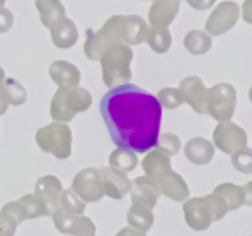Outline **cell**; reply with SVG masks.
<instances>
[{"instance_id": "1", "label": "cell", "mask_w": 252, "mask_h": 236, "mask_svg": "<svg viewBox=\"0 0 252 236\" xmlns=\"http://www.w3.org/2000/svg\"><path fill=\"white\" fill-rule=\"evenodd\" d=\"M100 111L118 148L138 154L155 148L162 107L154 95L134 84L116 86L102 96Z\"/></svg>"}, {"instance_id": "2", "label": "cell", "mask_w": 252, "mask_h": 236, "mask_svg": "<svg viewBox=\"0 0 252 236\" xmlns=\"http://www.w3.org/2000/svg\"><path fill=\"white\" fill-rule=\"evenodd\" d=\"M148 29L147 22L138 15H113L97 32H88L84 43L85 56L91 60H98L112 44H140L145 41Z\"/></svg>"}, {"instance_id": "3", "label": "cell", "mask_w": 252, "mask_h": 236, "mask_svg": "<svg viewBox=\"0 0 252 236\" xmlns=\"http://www.w3.org/2000/svg\"><path fill=\"white\" fill-rule=\"evenodd\" d=\"M187 225L196 231L209 229L212 223L219 221L229 211L228 204L216 193L187 199L182 206Z\"/></svg>"}, {"instance_id": "4", "label": "cell", "mask_w": 252, "mask_h": 236, "mask_svg": "<svg viewBox=\"0 0 252 236\" xmlns=\"http://www.w3.org/2000/svg\"><path fill=\"white\" fill-rule=\"evenodd\" d=\"M98 60H101L103 83L110 88L128 84L132 79L130 63L133 60V51L128 44H112Z\"/></svg>"}, {"instance_id": "5", "label": "cell", "mask_w": 252, "mask_h": 236, "mask_svg": "<svg viewBox=\"0 0 252 236\" xmlns=\"http://www.w3.org/2000/svg\"><path fill=\"white\" fill-rule=\"evenodd\" d=\"M93 103V96L79 86L59 88L51 102V117L56 122H70L78 113L85 112Z\"/></svg>"}, {"instance_id": "6", "label": "cell", "mask_w": 252, "mask_h": 236, "mask_svg": "<svg viewBox=\"0 0 252 236\" xmlns=\"http://www.w3.org/2000/svg\"><path fill=\"white\" fill-rule=\"evenodd\" d=\"M34 139L42 151L52 154L57 159H68L71 155L73 134L66 123L54 120L46 127L39 128Z\"/></svg>"}, {"instance_id": "7", "label": "cell", "mask_w": 252, "mask_h": 236, "mask_svg": "<svg viewBox=\"0 0 252 236\" xmlns=\"http://www.w3.org/2000/svg\"><path fill=\"white\" fill-rule=\"evenodd\" d=\"M236 91L231 84L219 83L207 90L206 110L218 122L229 120L235 113Z\"/></svg>"}, {"instance_id": "8", "label": "cell", "mask_w": 252, "mask_h": 236, "mask_svg": "<svg viewBox=\"0 0 252 236\" xmlns=\"http://www.w3.org/2000/svg\"><path fill=\"white\" fill-rule=\"evenodd\" d=\"M213 142L219 150L233 155L238 150L248 147V134L236 123L223 120L214 129Z\"/></svg>"}, {"instance_id": "9", "label": "cell", "mask_w": 252, "mask_h": 236, "mask_svg": "<svg viewBox=\"0 0 252 236\" xmlns=\"http://www.w3.org/2000/svg\"><path fill=\"white\" fill-rule=\"evenodd\" d=\"M51 216L53 218V224L59 233L73 236L96 235V225L94 221L83 214L68 213L59 208Z\"/></svg>"}, {"instance_id": "10", "label": "cell", "mask_w": 252, "mask_h": 236, "mask_svg": "<svg viewBox=\"0 0 252 236\" xmlns=\"http://www.w3.org/2000/svg\"><path fill=\"white\" fill-rule=\"evenodd\" d=\"M71 187H73L71 189L85 203L97 202L105 196L100 169H95V167H89V169H84L78 172L74 177Z\"/></svg>"}, {"instance_id": "11", "label": "cell", "mask_w": 252, "mask_h": 236, "mask_svg": "<svg viewBox=\"0 0 252 236\" xmlns=\"http://www.w3.org/2000/svg\"><path fill=\"white\" fill-rule=\"evenodd\" d=\"M240 17V6L235 1H223L211 12L206 30L212 36H220L233 29Z\"/></svg>"}, {"instance_id": "12", "label": "cell", "mask_w": 252, "mask_h": 236, "mask_svg": "<svg viewBox=\"0 0 252 236\" xmlns=\"http://www.w3.org/2000/svg\"><path fill=\"white\" fill-rule=\"evenodd\" d=\"M180 91L182 93L185 102L189 103L193 111L201 115H206V102H207V90L202 79L197 75L187 76L186 79L180 83Z\"/></svg>"}, {"instance_id": "13", "label": "cell", "mask_w": 252, "mask_h": 236, "mask_svg": "<svg viewBox=\"0 0 252 236\" xmlns=\"http://www.w3.org/2000/svg\"><path fill=\"white\" fill-rule=\"evenodd\" d=\"M100 174L105 196L113 199H122L130 191L132 181L125 172L115 167H101Z\"/></svg>"}, {"instance_id": "14", "label": "cell", "mask_w": 252, "mask_h": 236, "mask_svg": "<svg viewBox=\"0 0 252 236\" xmlns=\"http://www.w3.org/2000/svg\"><path fill=\"white\" fill-rule=\"evenodd\" d=\"M63 191V184L61 179L54 175H46L37 179L34 184V194L38 196L48 206L49 213L52 214L61 208V193Z\"/></svg>"}, {"instance_id": "15", "label": "cell", "mask_w": 252, "mask_h": 236, "mask_svg": "<svg viewBox=\"0 0 252 236\" xmlns=\"http://www.w3.org/2000/svg\"><path fill=\"white\" fill-rule=\"evenodd\" d=\"M251 182H249L245 186H238L230 182H225L217 186L213 193L220 196L226 202L229 210H236L243 206H251Z\"/></svg>"}, {"instance_id": "16", "label": "cell", "mask_w": 252, "mask_h": 236, "mask_svg": "<svg viewBox=\"0 0 252 236\" xmlns=\"http://www.w3.org/2000/svg\"><path fill=\"white\" fill-rule=\"evenodd\" d=\"M130 196L132 203L144 204L150 209H154L161 193L154 179L148 176H139L132 182Z\"/></svg>"}, {"instance_id": "17", "label": "cell", "mask_w": 252, "mask_h": 236, "mask_svg": "<svg viewBox=\"0 0 252 236\" xmlns=\"http://www.w3.org/2000/svg\"><path fill=\"white\" fill-rule=\"evenodd\" d=\"M180 10V0H154L149 9L148 19L152 27L167 29L176 19Z\"/></svg>"}, {"instance_id": "18", "label": "cell", "mask_w": 252, "mask_h": 236, "mask_svg": "<svg viewBox=\"0 0 252 236\" xmlns=\"http://www.w3.org/2000/svg\"><path fill=\"white\" fill-rule=\"evenodd\" d=\"M160 193L175 202H185L189 197V188L181 175L169 171L157 181Z\"/></svg>"}, {"instance_id": "19", "label": "cell", "mask_w": 252, "mask_h": 236, "mask_svg": "<svg viewBox=\"0 0 252 236\" xmlns=\"http://www.w3.org/2000/svg\"><path fill=\"white\" fill-rule=\"evenodd\" d=\"M49 30L52 42L59 49L71 48L79 39V32L75 24L66 16L57 21Z\"/></svg>"}, {"instance_id": "20", "label": "cell", "mask_w": 252, "mask_h": 236, "mask_svg": "<svg viewBox=\"0 0 252 236\" xmlns=\"http://www.w3.org/2000/svg\"><path fill=\"white\" fill-rule=\"evenodd\" d=\"M49 76L59 88L78 86L81 74L75 64L66 60H56L49 66Z\"/></svg>"}, {"instance_id": "21", "label": "cell", "mask_w": 252, "mask_h": 236, "mask_svg": "<svg viewBox=\"0 0 252 236\" xmlns=\"http://www.w3.org/2000/svg\"><path fill=\"white\" fill-rule=\"evenodd\" d=\"M214 145L208 139L202 137L193 138L185 145V155L194 165H207L214 156Z\"/></svg>"}, {"instance_id": "22", "label": "cell", "mask_w": 252, "mask_h": 236, "mask_svg": "<svg viewBox=\"0 0 252 236\" xmlns=\"http://www.w3.org/2000/svg\"><path fill=\"white\" fill-rule=\"evenodd\" d=\"M142 167L145 172V176L157 182L166 172L171 171V160L169 155L160 151L159 149H155L148 152L143 160Z\"/></svg>"}, {"instance_id": "23", "label": "cell", "mask_w": 252, "mask_h": 236, "mask_svg": "<svg viewBox=\"0 0 252 236\" xmlns=\"http://www.w3.org/2000/svg\"><path fill=\"white\" fill-rule=\"evenodd\" d=\"M41 22L44 27L51 29L57 21L65 17V7L61 0H34Z\"/></svg>"}, {"instance_id": "24", "label": "cell", "mask_w": 252, "mask_h": 236, "mask_svg": "<svg viewBox=\"0 0 252 236\" xmlns=\"http://www.w3.org/2000/svg\"><path fill=\"white\" fill-rule=\"evenodd\" d=\"M127 220L132 228L137 229L142 233H147L154 224L153 209L144 206V204L132 203V206L127 213Z\"/></svg>"}, {"instance_id": "25", "label": "cell", "mask_w": 252, "mask_h": 236, "mask_svg": "<svg viewBox=\"0 0 252 236\" xmlns=\"http://www.w3.org/2000/svg\"><path fill=\"white\" fill-rule=\"evenodd\" d=\"M184 46L194 56L206 54L212 48V37L207 32L192 30L185 36Z\"/></svg>"}, {"instance_id": "26", "label": "cell", "mask_w": 252, "mask_h": 236, "mask_svg": "<svg viewBox=\"0 0 252 236\" xmlns=\"http://www.w3.org/2000/svg\"><path fill=\"white\" fill-rule=\"evenodd\" d=\"M108 162H110L111 167H115V169L127 174V172L133 171L137 167L138 157L137 154L132 150L117 148L111 152Z\"/></svg>"}, {"instance_id": "27", "label": "cell", "mask_w": 252, "mask_h": 236, "mask_svg": "<svg viewBox=\"0 0 252 236\" xmlns=\"http://www.w3.org/2000/svg\"><path fill=\"white\" fill-rule=\"evenodd\" d=\"M145 41L149 44L150 48L155 53H166L170 49L172 43V36L167 29H157V27H150L148 29Z\"/></svg>"}, {"instance_id": "28", "label": "cell", "mask_w": 252, "mask_h": 236, "mask_svg": "<svg viewBox=\"0 0 252 236\" xmlns=\"http://www.w3.org/2000/svg\"><path fill=\"white\" fill-rule=\"evenodd\" d=\"M2 91L9 105L20 106L24 105L27 100L26 88L21 83L12 78H5L2 81Z\"/></svg>"}, {"instance_id": "29", "label": "cell", "mask_w": 252, "mask_h": 236, "mask_svg": "<svg viewBox=\"0 0 252 236\" xmlns=\"http://www.w3.org/2000/svg\"><path fill=\"white\" fill-rule=\"evenodd\" d=\"M19 202L24 206L25 210H26L27 219H36L39 218V216H51L48 206L34 193L25 194L19 199Z\"/></svg>"}, {"instance_id": "30", "label": "cell", "mask_w": 252, "mask_h": 236, "mask_svg": "<svg viewBox=\"0 0 252 236\" xmlns=\"http://www.w3.org/2000/svg\"><path fill=\"white\" fill-rule=\"evenodd\" d=\"M61 208L68 213L83 214L86 208V203L73 189H63L61 193Z\"/></svg>"}, {"instance_id": "31", "label": "cell", "mask_w": 252, "mask_h": 236, "mask_svg": "<svg viewBox=\"0 0 252 236\" xmlns=\"http://www.w3.org/2000/svg\"><path fill=\"white\" fill-rule=\"evenodd\" d=\"M158 101L161 105V107L169 108V110H175L180 107L185 102L182 93L180 88H164L158 93Z\"/></svg>"}, {"instance_id": "32", "label": "cell", "mask_w": 252, "mask_h": 236, "mask_svg": "<svg viewBox=\"0 0 252 236\" xmlns=\"http://www.w3.org/2000/svg\"><path fill=\"white\" fill-rule=\"evenodd\" d=\"M0 215L2 218L7 219L9 221H11L16 226L27 219L26 210H25L24 206L19 201H14L5 204L1 208V210H0Z\"/></svg>"}, {"instance_id": "33", "label": "cell", "mask_w": 252, "mask_h": 236, "mask_svg": "<svg viewBox=\"0 0 252 236\" xmlns=\"http://www.w3.org/2000/svg\"><path fill=\"white\" fill-rule=\"evenodd\" d=\"M155 148L159 149L160 151L165 152L166 155L171 156V155L177 154L181 149V140L176 134L172 133H164V134L159 135L157 140Z\"/></svg>"}, {"instance_id": "34", "label": "cell", "mask_w": 252, "mask_h": 236, "mask_svg": "<svg viewBox=\"0 0 252 236\" xmlns=\"http://www.w3.org/2000/svg\"><path fill=\"white\" fill-rule=\"evenodd\" d=\"M231 164L236 170L244 172V174H251L252 172V152L249 147L243 148L233 154Z\"/></svg>"}, {"instance_id": "35", "label": "cell", "mask_w": 252, "mask_h": 236, "mask_svg": "<svg viewBox=\"0 0 252 236\" xmlns=\"http://www.w3.org/2000/svg\"><path fill=\"white\" fill-rule=\"evenodd\" d=\"M14 24V15L9 9L0 7V33H5Z\"/></svg>"}, {"instance_id": "36", "label": "cell", "mask_w": 252, "mask_h": 236, "mask_svg": "<svg viewBox=\"0 0 252 236\" xmlns=\"http://www.w3.org/2000/svg\"><path fill=\"white\" fill-rule=\"evenodd\" d=\"M17 226L0 215V236H14Z\"/></svg>"}, {"instance_id": "37", "label": "cell", "mask_w": 252, "mask_h": 236, "mask_svg": "<svg viewBox=\"0 0 252 236\" xmlns=\"http://www.w3.org/2000/svg\"><path fill=\"white\" fill-rule=\"evenodd\" d=\"M5 79V73H4V69L0 66V116L4 115L5 112L7 111L9 108V102H7L6 97L4 95V91H2V81Z\"/></svg>"}, {"instance_id": "38", "label": "cell", "mask_w": 252, "mask_h": 236, "mask_svg": "<svg viewBox=\"0 0 252 236\" xmlns=\"http://www.w3.org/2000/svg\"><path fill=\"white\" fill-rule=\"evenodd\" d=\"M189 6L193 7L194 10H207V9H211L213 6L214 2L217 0H185Z\"/></svg>"}, {"instance_id": "39", "label": "cell", "mask_w": 252, "mask_h": 236, "mask_svg": "<svg viewBox=\"0 0 252 236\" xmlns=\"http://www.w3.org/2000/svg\"><path fill=\"white\" fill-rule=\"evenodd\" d=\"M115 236H147L145 233L137 230V229L132 228V226H128V228H123L122 230L118 231Z\"/></svg>"}, {"instance_id": "40", "label": "cell", "mask_w": 252, "mask_h": 236, "mask_svg": "<svg viewBox=\"0 0 252 236\" xmlns=\"http://www.w3.org/2000/svg\"><path fill=\"white\" fill-rule=\"evenodd\" d=\"M5 0H0V7H4Z\"/></svg>"}]
</instances>
